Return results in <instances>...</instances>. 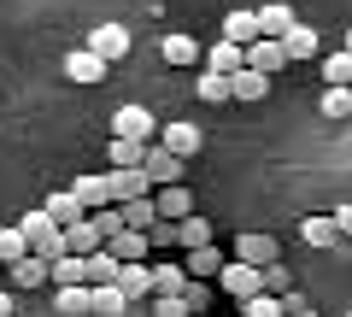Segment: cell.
Wrapping results in <instances>:
<instances>
[{
  "instance_id": "obj_1",
  "label": "cell",
  "mask_w": 352,
  "mask_h": 317,
  "mask_svg": "<svg viewBox=\"0 0 352 317\" xmlns=\"http://www.w3.org/2000/svg\"><path fill=\"white\" fill-rule=\"evenodd\" d=\"M18 229H24V241H30V253H41V259H59V253H71V241H65V223L41 206V212H24L18 217Z\"/></svg>"
},
{
  "instance_id": "obj_2",
  "label": "cell",
  "mask_w": 352,
  "mask_h": 317,
  "mask_svg": "<svg viewBox=\"0 0 352 317\" xmlns=\"http://www.w3.org/2000/svg\"><path fill=\"white\" fill-rule=\"evenodd\" d=\"M217 288H223L229 300H241V305H247L252 294H264V270H258V265H247V259H229V265H223V276H217Z\"/></svg>"
},
{
  "instance_id": "obj_3",
  "label": "cell",
  "mask_w": 352,
  "mask_h": 317,
  "mask_svg": "<svg viewBox=\"0 0 352 317\" xmlns=\"http://www.w3.org/2000/svg\"><path fill=\"white\" fill-rule=\"evenodd\" d=\"M59 71L71 76V83H82V89H88V83H106L112 59H100L94 47H71V53H65V65H59Z\"/></svg>"
},
{
  "instance_id": "obj_4",
  "label": "cell",
  "mask_w": 352,
  "mask_h": 317,
  "mask_svg": "<svg viewBox=\"0 0 352 317\" xmlns=\"http://www.w3.org/2000/svg\"><path fill=\"white\" fill-rule=\"evenodd\" d=\"M235 259H247V265H282V241L276 235H258V229H252V235H235Z\"/></svg>"
},
{
  "instance_id": "obj_5",
  "label": "cell",
  "mask_w": 352,
  "mask_h": 317,
  "mask_svg": "<svg viewBox=\"0 0 352 317\" xmlns=\"http://www.w3.org/2000/svg\"><path fill=\"white\" fill-rule=\"evenodd\" d=\"M112 135H135V141H153L159 135V118L147 106H118L112 112Z\"/></svg>"
},
{
  "instance_id": "obj_6",
  "label": "cell",
  "mask_w": 352,
  "mask_h": 317,
  "mask_svg": "<svg viewBox=\"0 0 352 317\" xmlns=\"http://www.w3.org/2000/svg\"><path fill=\"white\" fill-rule=\"evenodd\" d=\"M153 141H135V135H112L106 141V159H112V171H141L147 165Z\"/></svg>"
},
{
  "instance_id": "obj_7",
  "label": "cell",
  "mask_w": 352,
  "mask_h": 317,
  "mask_svg": "<svg viewBox=\"0 0 352 317\" xmlns=\"http://www.w3.org/2000/svg\"><path fill=\"white\" fill-rule=\"evenodd\" d=\"M159 147H170L176 159H194V153L206 147V129L200 124H164L159 129Z\"/></svg>"
},
{
  "instance_id": "obj_8",
  "label": "cell",
  "mask_w": 352,
  "mask_h": 317,
  "mask_svg": "<svg viewBox=\"0 0 352 317\" xmlns=\"http://www.w3.org/2000/svg\"><path fill=\"white\" fill-rule=\"evenodd\" d=\"M82 47H94V53H100V59H129V30L124 24H100V30H88V41H82Z\"/></svg>"
},
{
  "instance_id": "obj_9",
  "label": "cell",
  "mask_w": 352,
  "mask_h": 317,
  "mask_svg": "<svg viewBox=\"0 0 352 317\" xmlns=\"http://www.w3.org/2000/svg\"><path fill=\"white\" fill-rule=\"evenodd\" d=\"M53 311H59V317H94V282L53 288Z\"/></svg>"
},
{
  "instance_id": "obj_10",
  "label": "cell",
  "mask_w": 352,
  "mask_h": 317,
  "mask_svg": "<svg viewBox=\"0 0 352 317\" xmlns=\"http://www.w3.org/2000/svg\"><path fill=\"white\" fill-rule=\"evenodd\" d=\"M229 259H235V253H223V247H212V241H206V247H188V276H194V282H217Z\"/></svg>"
},
{
  "instance_id": "obj_11",
  "label": "cell",
  "mask_w": 352,
  "mask_h": 317,
  "mask_svg": "<svg viewBox=\"0 0 352 317\" xmlns=\"http://www.w3.org/2000/svg\"><path fill=\"white\" fill-rule=\"evenodd\" d=\"M71 188L82 194L88 212H100V206H118V194H112V171H88V177H76Z\"/></svg>"
},
{
  "instance_id": "obj_12",
  "label": "cell",
  "mask_w": 352,
  "mask_h": 317,
  "mask_svg": "<svg viewBox=\"0 0 352 317\" xmlns=\"http://www.w3.org/2000/svg\"><path fill=\"white\" fill-rule=\"evenodd\" d=\"M247 65H252V71H270V76H276L282 65H288V41H282V36H258V41L247 47Z\"/></svg>"
},
{
  "instance_id": "obj_13",
  "label": "cell",
  "mask_w": 352,
  "mask_h": 317,
  "mask_svg": "<svg viewBox=\"0 0 352 317\" xmlns=\"http://www.w3.org/2000/svg\"><path fill=\"white\" fill-rule=\"evenodd\" d=\"M194 94H200L206 106H223V100H235V76H229V71H212V65H206V71L194 76Z\"/></svg>"
},
{
  "instance_id": "obj_14",
  "label": "cell",
  "mask_w": 352,
  "mask_h": 317,
  "mask_svg": "<svg viewBox=\"0 0 352 317\" xmlns=\"http://www.w3.org/2000/svg\"><path fill=\"white\" fill-rule=\"evenodd\" d=\"M159 53H164V65H200L206 59V47L188 36V30H170V36L159 41Z\"/></svg>"
},
{
  "instance_id": "obj_15",
  "label": "cell",
  "mask_w": 352,
  "mask_h": 317,
  "mask_svg": "<svg viewBox=\"0 0 352 317\" xmlns=\"http://www.w3.org/2000/svg\"><path fill=\"white\" fill-rule=\"evenodd\" d=\"M6 270H12V288H47L53 282V259H41V253L18 259V265H6Z\"/></svg>"
},
{
  "instance_id": "obj_16",
  "label": "cell",
  "mask_w": 352,
  "mask_h": 317,
  "mask_svg": "<svg viewBox=\"0 0 352 317\" xmlns=\"http://www.w3.org/2000/svg\"><path fill=\"white\" fill-rule=\"evenodd\" d=\"M153 177V188H170V182H182V159H176L170 147H153L147 153V165H141Z\"/></svg>"
},
{
  "instance_id": "obj_17",
  "label": "cell",
  "mask_w": 352,
  "mask_h": 317,
  "mask_svg": "<svg viewBox=\"0 0 352 317\" xmlns=\"http://www.w3.org/2000/svg\"><path fill=\"white\" fill-rule=\"evenodd\" d=\"M65 241H71V253H100V247H106V229L100 223H94V212H88L82 217V223H71V229H65Z\"/></svg>"
},
{
  "instance_id": "obj_18",
  "label": "cell",
  "mask_w": 352,
  "mask_h": 317,
  "mask_svg": "<svg viewBox=\"0 0 352 317\" xmlns=\"http://www.w3.org/2000/svg\"><path fill=\"white\" fill-rule=\"evenodd\" d=\"M300 241L305 247H335V241H346V235H340L335 212H323V217H305V223H300Z\"/></svg>"
},
{
  "instance_id": "obj_19",
  "label": "cell",
  "mask_w": 352,
  "mask_h": 317,
  "mask_svg": "<svg viewBox=\"0 0 352 317\" xmlns=\"http://www.w3.org/2000/svg\"><path fill=\"white\" fill-rule=\"evenodd\" d=\"M106 247H112V253L124 259V265H141V259L153 253V235H147V229H124V235H112Z\"/></svg>"
},
{
  "instance_id": "obj_20",
  "label": "cell",
  "mask_w": 352,
  "mask_h": 317,
  "mask_svg": "<svg viewBox=\"0 0 352 317\" xmlns=\"http://www.w3.org/2000/svg\"><path fill=\"white\" fill-rule=\"evenodd\" d=\"M206 65H212V71H247V47H241V41H229V36H217V47H206Z\"/></svg>"
},
{
  "instance_id": "obj_21",
  "label": "cell",
  "mask_w": 352,
  "mask_h": 317,
  "mask_svg": "<svg viewBox=\"0 0 352 317\" xmlns=\"http://www.w3.org/2000/svg\"><path fill=\"white\" fill-rule=\"evenodd\" d=\"M118 288H124L129 300H153V294H159V282H153L147 265H124V270H118Z\"/></svg>"
},
{
  "instance_id": "obj_22",
  "label": "cell",
  "mask_w": 352,
  "mask_h": 317,
  "mask_svg": "<svg viewBox=\"0 0 352 317\" xmlns=\"http://www.w3.org/2000/svg\"><path fill=\"white\" fill-rule=\"evenodd\" d=\"M112 194H118V206H124V200H141V194H159V188H153L147 171H112Z\"/></svg>"
},
{
  "instance_id": "obj_23",
  "label": "cell",
  "mask_w": 352,
  "mask_h": 317,
  "mask_svg": "<svg viewBox=\"0 0 352 317\" xmlns=\"http://www.w3.org/2000/svg\"><path fill=\"white\" fill-rule=\"evenodd\" d=\"M159 217H170V223H182V217H194V194L182 188V182H170V188H159Z\"/></svg>"
},
{
  "instance_id": "obj_24",
  "label": "cell",
  "mask_w": 352,
  "mask_h": 317,
  "mask_svg": "<svg viewBox=\"0 0 352 317\" xmlns=\"http://www.w3.org/2000/svg\"><path fill=\"white\" fill-rule=\"evenodd\" d=\"M264 94H270V71H235V100L241 106H252V100H264Z\"/></svg>"
},
{
  "instance_id": "obj_25",
  "label": "cell",
  "mask_w": 352,
  "mask_h": 317,
  "mask_svg": "<svg viewBox=\"0 0 352 317\" xmlns=\"http://www.w3.org/2000/svg\"><path fill=\"white\" fill-rule=\"evenodd\" d=\"M47 212L59 217L65 229H71V223H82V217H88V206H82V194H76V188H59V194L47 200Z\"/></svg>"
},
{
  "instance_id": "obj_26",
  "label": "cell",
  "mask_w": 352,
  "mask_h": 317,
  "mask_svg": "<svg viewBox=\"0 0 352 317\" xmlns=\"http://www.w3.org/2000/svg\"><path fill=\"white\" fill-rule=\"evenodd\" d=\"M323 83H329V89H352V47L323 53Z\"/></svg>"
},
{
  "instance_id": "obj_27",
  "label": "cell",
  "mask_w": 352,
  "mask_h": 317,
  "mask_svg": "<svg viewBox=\"0 0 352 317\" xmlns=\"http://www.w3.org/2000/svg\"><path fill=\"white\" fill-rule=\"evenodd\" d=\"M129 305H135V300H129L118 282H100V288H94V317H124Z\"/></svg>"
},
{
  "instance_id": "obj_28",
  "label": "cell",
  "mask_w": 352,
  "mask_h": 317,
  "mask_svg": "<svg viewBox=\"0 0 352 317\" xmlns=\"http://www.w3.org/2000/svg\"><path fill=\"white\" fill-rule=\"evenodd\" d=\"M223 36L241 41V47H252V41L264 36V24H258V12H229V18H223Z\"/></svg>"
},
{
  "instance_id": "obj_29",
  "label": "cell",
  "mask_w": 352,
  "mask_h": 317,
  "mask_svg": "<svg viewBox=\"0 0 352 317\" xmlns=\"http://www.w3.org/2000/svg\"><path fill=\"white\" fill-rule=\"evenodd\" d=\"M71 282H88V259L82 253H59L53 259V288H71Z\"/></svg>"
},
{
  "instance_id": "obj_30",
  "label": "cell",
  "mask_w": 352,
  "mask_h": 317,
  "mask_svg": "<svg viewBox=\"0 0 352 317\" xmlns=\"http://www.w3.org/2000/svg\"><path fill=\"white\" fill-rule=\"evenodd\" d=\"M118 270H124V259L112 253V247H100V253H88V282L100 288V282H118Z\"/></svg>"
},
{
  "instance_id": "obj_31",
  "label": "cell",
  "mask_w": 352,
  "mask_h": 317,
  "mask_svg": "<svg viewBox=\"0 0 352 317\" xmlns=\"http://www.w3.org/2000/svg\"><path fill=\"white\" fill-rule=\"evenodd\" d=\"M147 311H153V317H194L200 305H194L188 294H153V300H147Z\"/></svg>"
},
{
  "instance_id": "obj_32",
  "label": "cell",
  "mask_w": 352,
  "mask_h": 317,
  "mask_svg": "<svg viewBox=\"0 0 352 317\" xmlns=\"http://www.w3.org/2000/svg\"><path fill=\"white\" fill-rule=\"evenodd\" d=\"M288 59H317V53H323V41H317V30H305V24H294L288 36Z\"/></svg>"
},
{
  "instance_id": "obj_33",
  "label": "cell",
  "mask_w": 352,
  "mask_h": 317,
  "mask_svg": "<svg viewBox=\"0 0 352 317\" xmlns=\"http://www.w3.org/2000/svg\"><path fill=\"white\" fill-rule=\"evenodd\" d=\"M241 317H288V300H282V294H270V288H264V294H252V300L241 305Z\"/></svg>"
},
{
  "instance_id": "obj_34",
  "label": "cell",
  "mask_w": 352,
  "mask_h": 317,
  "mask_svg": "<svg viewBox=\"0 0 352 317\" xmlns=\"http://www.w3.org/2000/svg\"><path fill=\"white\" fill-rule=\"evenodd\" d=\"M18 259H30V241H24L18 223H6L0 229V265H18Z\"/></svg>"
},
{
  "instance_id": "obj_35",
  "label": "cell",
  "mask_w": 352,
  "mask_h": 317,
  "mask_svg": "<svg viewBox=\"0 0 352 317\" xmlns=\"http://www.w3.org/2000/svg\"><path fill=\"white\" fill-rule=\"evenodd\" d=\"M317 112H323L329 124H340V118H352V89H323V100H317Z\"/></svg>"
},
{
  "instance_id": "obj_36",
  "label": "cell",
  "mask_w": 352,
  "mask_h": 317,
  "mask_svg": "<svg viewBox=\"0 0 352 317\" xmlns=\"http://www.w3.org/2000/svg\"><path fill=\"white\" fill-rule=\"evenodd\" d=\"M258 24H264V36H288L300 18H294V6H258Z\"/></svg>"
},
{
  "instance_id": "obj_37",
  "label": "cell",
  "mask_w": 352,
  "mask_h": 317,
  "mask_svg": "<svg viewBox=\"0 0 352 317\" xmlns=\"http://www.w3.org/2000/svg\"><path fill=\"white\" fill-rule=\"evenodd\" d=\"M153 282H159V294H188V265H159L153 270Z\"/></svg>"
},
{
  "instance_id": "obj_38",
  "label": "cell",
  "mask_w": 352,
  "mask_h": 317,
  "mask_svg": "<svg viewBox=\"0 0 352 317\" xmlns=\"http://www.w3.org/2000/svg\"><path fill=\"white\" fill-rule=\"evenodd\" d=\"M212 241V223L206 217H182V247H206Z\"/></svg>"
},
{
  "instance_id": "obj_39",
  "label": "cell",
  "mask_w": 352,
  "mask_h": 317,
  "mask_svg": "<svg viewBox=\"0 0 352 317\" xmlns=\"http://www.w3.org/2000/svg\"><path fill=\"white\" fill-rule=\"evenodd\" d=\"M264 288L288 300V294H294V276H288V265H264Z\"/></svg>"
},
{
  "instance_id": "obj_40",
  "label": "cell",
  "mask_w": 352,
  "mask_h": 317,
  "mask_svg": "<svg viewBox=\"0 0 352 317\" xmlns=\"http://www.w3.org/2000/svg\"><path fill=\"white\" fill-rule=\"evenodd\" d=\"M335 223H340V235H352V206H335Z\"/></svg>"
},
{
  "instance_id": "obj_41",
  "label": "cell",
  "mask_w": 352,
  "mask_h": 317,
  "mask_svg": "<svg viewBox=\"0 0 352 317\" xmlns=\"http://www.w3.org/2000/svg\"><path fill=\"white\" fill-rule=\"evenodd\" d=\"M0 317H12V300H6V294H0Z\"/></svg>"
},
{
  "instance_id": "obj_42",
  "label": "cell",
  "mask_w": 352,
  "mask_h": 317,
  "mask_svg": "<svg viewBox=\"0 0 352 317\" xmlns=\"http://www.w3.org/2000/svg\"><path fill=\"white\" fill-rule=\"evenodd\" d=\"M340 47H352V30H346V41H340Z\"/></svg>"
},
{
  "instance_id": "obj_43",
  "label": "cell",
  "mask_w": 352,
  "mask_h": 317,
  "mask_svg": "<svg viewBox=\"0 0 352 317\" xmlns=\"http://www.w3.org/2000/svg\"><path fill=\"white\" fill-rule=\"evenodd\" d=\"M346 317H352V311H346Z\"/></svg>"
}]
</instances>
